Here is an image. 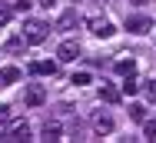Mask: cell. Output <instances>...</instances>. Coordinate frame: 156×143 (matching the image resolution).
<instances>
[{"instance_id": "4fadbf2b", "label": "cell", "mask_w": 156, "mask_h": 143, "mask_svg": "<svg viewBox=\"0 0 156 143\" xmlns=\"http://www.w3.org/2000/svg\"><path fill=\"white\" fill-rule=\"evenodd\" d=\"M76 24H80L76 10H63V13H60V20H57V27H60V30H73Z\"/></svg>"}, {"instance_id": "44dd1931", "label": "cell", "mask_w": 156, "mask_h": 143, "mask_svg": "<svg viewBox=\"0 0 156 143\" xmlns=\"http://www.w3.org/2000/svg\"><path fill=\"white\" fill-rule=\"evenodd\" d=\"M27 10H30L27 0H17V3H13V13H27Z\"/></svg>"}, {"instance_id": "7402d4cb", "label": "cell", "mask_w": 156, "mask_h": 143, "mask_svg": "<svg viewBox=\"0 0 156 143\" xmlns=\"http://www.w3.org/2000/svg\"><path fill=\"white\" fill-rule=\"evenodd\" d=\"M146 97L156 103V80H150V83H146Z\"/></svg>"}, {"instance_id": "6da1fadb", "label": "cell", "mask_w": 156, "mask_h": 143, "mask_svg": "<svg viewBox=\"0 0 156 143\" xmlns=\"http://www.w3.org/2000/svg\"><path fill=\"white\" fill-rule=\"evenodd\" d=\"M87 30H90L93 37H103V40L116 33V27H113V20H110V17H100V13H96V17H90V20H87Z\"/></svg>"}, {"instance_id": "52a82bcc", "label": "cell", "mask_w": 156, "mask_h": 143, "mask_svg": "<svg viewBox=\"0 0 156 143\" xmlns=\"http://www.w3.org/2000/svg\"><path fill=\"white\" fill-rule=\"evenodd\" d=\"M93 133H100V137L113 133V116H110V113H96L93 116Z\"/></svg>"}, {"instance_id": "d4e9b609", "label": "cell", "mask_w": 156, "mask_h": 143, "mask_svg": "<svg viewBox=\"0 0 156 143\" xmlns=\"http://www.w3.org/2000/svg\"><path fill=\"white\" fill-rule=\"evenodd\" d=\"M73 3H80V0H73Z\"/></svg>"}, {"instance_id": "603a6c76", "label": "cell", "mask_w": 156, "mask_h": 143, "mask_svg": "<svg viewBox=\"0 0 156 143\" xmlns=\"http://www.w3.org/2000/svg\"><path fill=\"white\" fill-rule=\"evenodd\" d=\"M37 3H40V7H47V10H50V7H53V3H57V0H37Z\"/></svg>"}, {"instance_id": "3957f363", "label": "cell", "mask_w": 156, "mask_h": 143, "mask_svg": "<svg viewBox=\"0 0 156 143\" xmlns=\"http://www.w3.org/2000/svg\"><path fill=\"white\" fill-rule=\"evenodd\" d=\"M3 140H10V143H27V140H30V127H27V120H10Z\"/></svg>"}, {"instance_id": "e0dca14e", "label": "cell", "mask_w": 156, "mask_h": 143, "mask_svg": "<svg viewBox=\"0 0 156 143\" xmlns=\"http://www.w3.org/2000/svg\"><path fill=\"white\" fill-rule=\"evenodd\" d=\"M7 123H10V107H0V140L7 133Z\"/></svg>"}, {"instance_id": "ac0fdd59", "label": "cell", "mask_w": 156, "mask_h": 143, "mask_svg": "<svg viewBox=\"0 0 156 143\" xmlns=\"http://www.w3.org/2000/svg\"><path fill=\"white\" fill-rule=\"evenodd\" d=\"M129 116L143 123V120H146V107H140V103H133V107H129Z\"/></svg>"}, {"instance_id": "d6986e66", "label": "cell", "mask_w": 156, "mask_h": 143, "mask_svg": "<svg viewBox=\"0 0 156 143\" xmlns=\"http://www.w3.org/2000/svg\"><path fill=\"white\" fill-rule=\"evenodd\" d=\"M143 133L146 140H156V120H143Z\"/></svg>"}, {"instance_id": "5b68a950", "label": "cell", "mask_w": 156, "mask_h": 143, "mask_svg": "<svg viewBox=\"0 0 156 143\" xmlns=\"http://www.w3.org/2000/svg\"><path fill=\"white\" fill-rule=\"evenodd\" d=\"M23 103H27V107H43V103H47L43 83H30V86H27V90H23Z\"/></svg>"}, {"instance_id": "2e32d148", "label": "cell", "mask_w": 156, "mask_h": 143, "mask_svg": "<svg viewBox=\"0 0 156 143\" xmlns=\"http://www.w3.org/2000/svg\"><path fill=\"white\" fill-rule=\"evenodd\" d=\"M70 83H76V86H87V83H93V73H90V70H76V73L70 77Z\"/></svg>"}, {"instance_id": "8fae6325", "label": "cell", "mask_w": 156, "mask_h": 143, "mask_svg": "<svg viewBox=\"0 0 156 143\" xmlns=\"http://www.w3.org/2000/svg\"><path fill=\"white\" fill-rule=\"evenodd\" d=\"M113 70H116L120 77H129V73H136V60L133 57H120L116 63H113Z\"/></svg>"}, {"instance_id": "ffe728a7", "label": "cell", "mask_w": 156, "mask_h": 143, "mask_svg": "<svg viewBox=\"0 0 156 143\" xmlns=\"http://www.w3.org/2000/svg\"><path fill=\"white\" fill-rule=\"evenodd\" d=\"M10 17H13V10H10V7H0V27H7Z\"/></svg>"}, {"instance_id": "8992f818", "label": "cell", "mask_w": 156, "mask_h": 143, "mask_svg": "<svg viewBox=\"0 0 156 143\" xmlns=\"http://www.w3.org/2000/svg\"><path fill=\"white\" fill-rule=\"evenodd\" d=\"M76 57H80V43L76 40H63L60 47H57V60L60 63H73Z\"/></svg>"}, {"instance_id": "7c38bea8", "label": "cell", "mask_w": 156, "mask_h": 143, "mask_svg": "<svg viewBox=\"0 0 156 143\" xmlns=\"http://www.w3.org/2000/svg\"><path fill=\"white\" fill-rule=\"evenodd\" d=\"M120 97H123V90H116L113 83H103V86H100V100H103V103H116Z\"/></svg>"}, {"instance_id": "9a60e30c", "label": "cell", "mask_w": 156, "mask_h": 143, "mask_svg": "<svg viewBox=\"0 0 156 143\" xmlns=\"http://www.w3.org/2000/svg\"><path fill=\"white\" fill-rule=\"evenodd\" d=\"M120 90H123V97H133V93H140V83H136V77H133V73H129V77H123Z\"/></svg>"}, {"instance_id": "9c48e42d", "label": "cell", "mask_w": 156, "mask_h": 143, "mask_svg": "<svg viewBox=\"0 0 156 143\" xmlns=\"http://www.w3.org/2000/svg\"><path fill=\"white\" fill-rule=\"evenodd\" d=\"M43 140H47V143L63 140V127L57 123V120H47V123H43Z\"/></svg>"}, {"instance_id": "ba28073f", "label": "cell", "mask_w": 156, "mask_h": 143, "mask_svg": "<svg viewBox=\"0 0 156 143\" xmlns=\"http://www.w3.org/2000/svg\"><path fill=\"white\" fill-rule=\"evenodd\" d=\"M30 73H37V77H53V73H57V63H53V60H33Z\"/></svg>"}, {"instance_id": "5bb4252c", "label": "cell", "mask_w": 156, "mask_h": 143, "mask_svg": "<svg viewBox=\"0 0 156 143\" xmlns=\"http://www.w3.org/2000/svg\"><path fill=\"white\" fill-rule=\"evenodd\" d=\"M20 80V67H3L0 70V83H17Z\"/></svg>"}, {"instance_id": "cb8c5ba5", "label": "cell", "mask_w": 156, "mask_h": 143, "mask_svg": "<svg viewBox=\"0 0 156 143\" xmlns=\"http://www.w3.org/2000/svg\"><path fill=\"white\" fill-rule=\"evenodd\" d=\"M129 3H136V7H143V3H150V0H129Z\"/></svg>"}, {"instance_id": "30bf717a", "label": "cell", "mask_w": 156, "mask_h": 143, "mask_svg": "<svg viewBox=\"0 0 156 143\" xmlns=\"http://www.w3.org/2000/svg\"><path fill=\"white\" fill-rule=\"evenodd\" d=\"M3 50H7V53H20V50H27V37H23V33H13V37H7Z\"/></svg>"}, {"instance_id": "7a4b0ae2", "label": "cell", "mask_w": 156, "mask_h": 143, "mask_svg": "<svg viewBox=\"0 0 156 143\" xmlns=\"http://www.w3.org/2000/svg\"><path fill=\"white\" fill-rule=\"evenodd\" d=\"M23 37H27V43H43L50 37V27L43 20H27L23 24Z\"/></svg>"}, {"instance_id": "277c9868", "label": "cell", "mask_w": 156, "mask_h": 143, "mask_svg": "<svg viewBox=\"0 0 156 143\" xmlns=\"http://www.w3.org/2000/svg\"><path fill=\"white\" fill-rule=\"evenodd\" d=\"M126 30H129V33H150V30H153V17H146V13H129V17H126Z\"/></svg>"}]
</instances>
